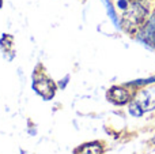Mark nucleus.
<instances>
[{
    "label": "nucleus",
    "instance_id": "f257e3e1",
    "mask_svg": "<svg viewBox=\"0 0 155 154\" xmlns=\"http://www.w3.org/2000/svg\"><path fill=\"white\" fill-rule=\"evenodd\" d=\"M146 14H147L146 8L143 7L142 4H139V3H135V4H132V7L127 11L125 16H124V21H125L129 26H137V25H140L144 21Z\"/></svg>",
    "mask_w": 155,
    "mask_h": 154
},
{
    "label": "nucleus",
    "instance_id": "f03ea898",
    "mask_svg": "<svg viewBox=\"0 0 155 154\" xmlns=\"http://www.w3.org/2000/svg\"><path fill=\"white\" fill-rule=\"evenodd\" d=\"M34 89L40 94H42L45 98H51L54 94V83L51 79H46V78H42L41 81H35Z\"/></svg>",
    "mask_w": 155,
    "mask_h": 154
},
{
    "label": "nucleus",
    "instance_id": "7ed1b4c3",
    "mask_svg": "<svg viewBox=\"0 0 155 154\" xmlns=\"http://www.w3.org/2000/svg\"><path fill=\"white\" fill-rule=\"evenodd\" d=\"M107 95H109L110 101H113L114 104H118V105L128 102L129 100V93L123 87H113V89L109 90Z\"/></svg>",
    "mask_w": 155,
    "mask_h": 154
},
{
    "label": "nucleus",
    "instance_id": "20e7f679",
    "mask_svg": "<svg viewBox=\"0 0 155 154\" xmlns=\"http://www.w3.org/2000/svg\"><path fill=\"white\" fill-rule=\"evenodd\" d=\"M140 106L143 108V111H150V109L155 108V95L154 92H144L140 94V98H137L136 101Z\"/></svg>",
    "mask_w": 155,
    "mask_h": 154
},
{
    "label": "nucleus",
    "instance_id": "39448f33",
    "mask_svg": "<svg viewBox=\"0 0 155 154\" xmlns=\"http://www.w3.org/2000/svg\"><path fill=\"white\" fill-rule=\"evenodd\" d=\"M76 154H102V147L99 143H86L76 150Z\"/></svg>",
    "mask_w": 155,
    "mask_h": 154
},
{
    "label": "nucleus",
    "instance_id": "423d86ee",
    "mask_svg": "<svg viewBox=\"0 0 155 154\" xmlns=\"http://www.w3.org/2000/svg\"><path fill=\"white\" fill-rule=\"evenodd\" d=\"M129 112H131L134 116L139 117V116H142L144 111H143V108L137 102H134V104H131V105H129Z\"/></svg>",
    "mask_w": 155,
    "mask_h": 154
},
{
    "label": "nucleus",
    "instance_id": "0eeeda50",
    "mask_svg": "<svg viewBox=\"0 0 155 154\" xmlns=\"http://www.w3.org/2000/svg\"><path fill=\"white\" fill-rule=\"evenodd\" d=\"M153 142H154V143H155V136H154V139H153Z\"/></svg>",
    "mask_w": 155,
    "mask_h": 154
}]
</instances>
